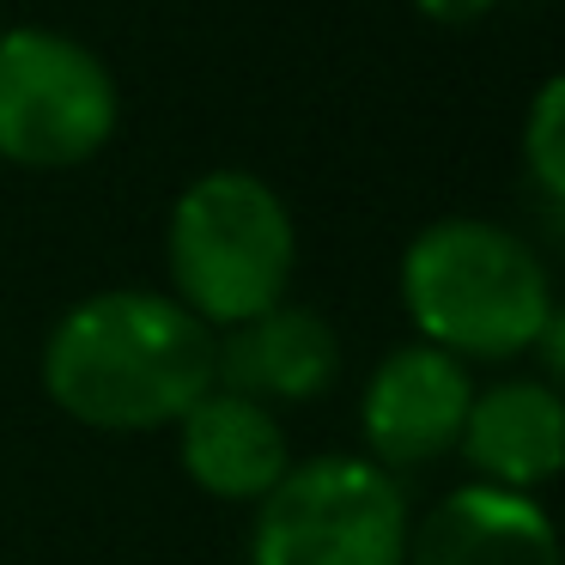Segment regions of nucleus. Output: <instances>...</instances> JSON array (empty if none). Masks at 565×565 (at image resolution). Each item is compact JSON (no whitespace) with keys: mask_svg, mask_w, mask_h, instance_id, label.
Masks as SVG:
<instances>
[{"mask_svg":"<svg viewBox=\"0 0 565 565\" xmlns=\"http://www.w3.org/2000/svg\"><path fill=\"white\" fill-rule=\"evenodd\" d=\"M213 329L164 292H98L55 322L43 383L55 407L104 431H152L213 390Z\"/></svg>","mask_w":565,"mask_h":565,"instance_id":"1","label":"nucleus"},{"mask_svg":"<svg viewBox=\"0 0 565 565\" xmlns=\"http://www.w3.org/2000/svg\"><path fill=\"white\" fill-rule=\"evenodd\" d=\"M402 305L450 359H511L547 334L553 286L541 256L492 220H438L402 256Z\"/></svg>","mask_w":565,"mask_h":565,"instance_id":"2","label":"nucleus"},{"mask_svg":"<svg viewBox=\"0 0 565 565\" xmlns=\"http://www.w3.org/2000/svg\"><path fill=\"white\" fill-rule=\"evenodd\" d=\"M164 249H171V280L189 317L237 329L286 298L298 237L286 201L262 177L207 171L183 189Z\"/></svg>","mask_w":565,"mask_h":565,"instance_id":"3","label":"nucleus"},{"mask_svg":"<svg viewBox=\"0 0 565 565\" xmlns=\"http://www.w3.org/2000/svg\"><path fill=\"white\" fill-rule=\"evenodd\" d=\"M407 499L365 456L286 468L256 511L249 565H407Z\"/></svg>","mask_w":565,"mask_h":565,"instance_id":"4","label":"nucleus"},{"mask_svg":"<svg viewBox=\"0 0 565 565\" xmlns=\"http://www.w3.org/2000/svg\"><path fill=\"white\" fill-rule=\"evenodd\" d=\"M116 79L62 31H0V159L67 171L116 135Z\"/></svg>","mask_w":565,"mask_h":565,"instance_id":"5","label":"nucleus"},{"mask_svg":"<svg viewBox=\"0 0 565 565\" xmlns=\"http://www.w3.org/2000/svg\"><path fill=\"white\" fill-rule=\"evenodd\" d=\"M475 407L468 390V365L438 347L414 341L395 347L365 390V438L377 450V462H431V456L462 444V419Z\"/></svg>","mask_w":565,"mask_h":565,"instance_id":"6","label":"nucleus"},{"mask_svg":"<svg viewBox=\"0 0 565 565\" xmlns=\"http://www.w3.org/2000/svg\"><path fill=\"white\" fill-rule=\"evenodd\" d=\"M407 565H559V535L529 492L462 487L407 535Z\"/></svg>","mask_w":565,"mask_h":565,"instance_id":"7","label":"nucleus"},{"mask_svg":"<svg viewBox=\"0 0 565 565\" xmlns=\"http://www.w3.org/2000/svg\"><path fill=\"white\" fill-rule=\"evenodd\" d=\"M341 371V347L334 329L317 310L274 305L262 317L237 322L225 334V347H213V383L249 402H310L322 395Z\"/></svg>","mask_w":565,"mask_h":565,"instance_id":"8","label":"nucleus"},{"mask_svg":"<svg viewBox=\"0 0 565 565\" xmlns=\"http://www.w3.org/2000/svg\"><path fill=\"white\" fill-rule=\"evenodd\" d=\"M183 468L213 499H268L286 475V431L274 407L213 383L183 419Z\"/></svg>","mask_w":565,"mask_h":565,"instance_id":"9","label":"nucleus"},{"mask_svg":"<svg viewBox=\"0 0 565 565\" xmlns=\"http://www.w3.org/2000/svg\"><path fill=\"white\" fill-rule=\"evenodd\" d=\"M462 450L480 468V487L529 492L559 468L565 456V414L547 383H499L475 395L462 419Z\"/></svg>","mask_w":565,"mask_h":565,"instance_id":"10","label":"nucleus"},{"mask_svg":"<svg viewBox=\"0 0 565 565\" xmlns=\"http://www.w3.org/2000/svg\"><path fill=\"white\" fill-rule=\"evenodd\" d=\"M559 104H565V86L547 79L535 92V110H529V135H523V152H529V171H535L541 195L559 201L565 195V147H559Z\"/></svg>","mask_w":565,"mask_h":565,"instance_id":"11","label":"nucleus"},{"mask_svg":"<svg viewBox=\"0 0 565 565\" xmlns=\"http://www.w3.org/2000/svg\"><path fill=\"white\" fill-rule=\"evenodd\" d=\"M426 19H438V25H468V19L492 13V0H414Z\"/></svg>","mask_w":565,"mask_h":565,"instance_id":"12","label":"nucleus"}]
</instances>
